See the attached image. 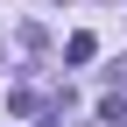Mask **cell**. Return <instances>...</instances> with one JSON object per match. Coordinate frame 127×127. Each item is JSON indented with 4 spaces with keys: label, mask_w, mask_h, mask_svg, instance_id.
<instances>
[{
    "label": "cell",
    "mask_w": 127,
    "mask_h": 127,
    "mask_svg": "<svg viewBox=\"0 0 127 127\" xmlns=\"http://www.w3.org/2000/svg\"><path fill=\"white\" fill-rule=\"evenodd\" d=\"M99 120H106V127H127V99H120V92H113V99L99 106Z\"/></svg>",
    "instance_id": "3957f363"
},
{
    "label": "cell",
    "mask_w": 127,
    "mask_h": 127,
    "mask_svg": "<svg viewBox=\"0 0 127 127\" xmlns=\"http://www.w3.org/2000/svg\"><path fill=\"white\" fill-rule=\"evenodd\" d=\"M7 106H14V113H42V99H35L28 85H14V92H7Z\"/></svg>",
    "instance_id": "7a4b0ae2"
},
{
    "label": "cell",
    "mask_w": 127,
    "mask_h": 127,
    "mask_svg": "<svg viewBox=\"0 0 127 127\" xmlns=\"http://www.w3.org/2000/svg\"><path fill=\"white\" fill-rule=\"evenodd\" d=\"M92 57H99L92 35H71V42H64V64H92Z\"/></svg>",
    "instance_id": "6da1fadb"
}]
</instances>
